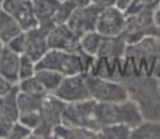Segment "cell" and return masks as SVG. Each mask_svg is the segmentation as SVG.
I'll return each mask as SVG.
<instances>
[{
  "label": "cell",
  "instance_id": "1",
  "mask_svg": "<svg viewBox=\"0 0 160 139\" xmlns=\"http://www.w3.org/2000/svg\"><path fill=\"white\" fill-rule=\"evenodd\" d=\"M130 97L137 102L143 120L160 121V81L155 77H137L125 81Z\"/></svg>",
  "mask_w": 160,
  "mask_h": 139
},
{
  "label": "cell",
  "instance_id": "2",
  "mask_svg": "<svg viewBox=\"0 0 160 139\" xmlns=\"http://www.w3.org/2000/svg\"><path fill=\"white\" fill-rule=\"evenodd\" d=\"M93 56L84 52H64L57 49H49V52L39 61H36L38 68H49L67 75L88 72L93 63Z\"/></svg>",
  "mask_w": 160,
  "mask_h": 139
},
{
  "label": "cell",
  "instance_id": "3",
  "mask_svg": "<svg viewBox=\"0 0 160 139\" xmlns=\"http://www.w3.org/2000/svg\"><path fill=\"white\" fill-rule=\"evenodd\" d=\"M95 113L102 127L120 122L135 128L143 121L137 102L131 97L122 102H96Z\"/></svg>",
  "mask_w": 160,
  "mask_h": 139
},
{
  "label": "cell",
  "instance_id": "4",
  "mask_svg": "<svg viewBox=\"0 0 160 139\" xmlns=\"http://www.w3.org/2000/svg\"><path fill=\"white\" fill-rule=\"evenodd\" d=\"M95 109H96V100L93 99H87L82 102H75V103H67L63 111L61 122L70 127L87 128L99 134L102 125L96 117Z\"/></svg>",
  "mask_w": 160,
  "mask_h": 139
},
{
  "label": "cell",
  "instance_id": "5",
  "mask_svg": "<svg viewBox=\"0 0 160 139\" xmlns=\"http://www.w3.org/2000/svg\"><path fill=\"white\" fill-rule=\"evenodd\" d=\"M87 83L91 99L96 102H122L130 99L128 86L122 81L95 77L87 72Z\"/></svg>",
  "mask_w": 160,
  "mask_h": 139
},
{
  "label": "cell",
  "instance_id": "6",
  "mask_svg": "<svg viewBox=\"0 0 160 139\" xmlns=\"http://www.w3.org/2000/svg\"><path fill=\"white\" fill-rule=\"evenodd\" d=\"M52 95L63 100L64 103H75L91 99L87 83V72L64 77L58 88Z\"/></svg>",
  "mask_w": 160,
  "mask_h": 139
},
{
  "label": "cell",
  "instance_id": "7",
  "mask_svg": "<svg viewBox=\"0 0 160 139\" xmlns=\"http://www.w3.org/2000/svg\"><path fill=\"white\" fill-rule=\"evenodd\" d=\"M127 29V14L116 6L102 8L98 18L96 31L102 36H122Z\"/></svg>",
  "mask_w": 160,
  "mask_h": 139
},
{
  "label": "cell",
  "instance_id": "8",
  "mask_svg": "<svg viewBox=\"0 0 160 139\" xmlns=\"http://www.w3.org/2000/svg\"><path fill=\"white\" fill-rule=\"evenodd\" d=\"M100 11L102 8L95 4L74 8L71 17L67 21V25L71 28L74 33H77L81 38L82 35L91 32V31H96V24Z\"/></svg>",
  "mask_w": 160,
  "mask_h": 139
},
{
  "label": "cell",
  "instance_id": "9",
  "mask_svg": "<svg viewBox=\"0 0 160 139\" xmlns=\"http://www.w3.org/2000/svg\"><path fill=\"white\" fill-rule=\"evenodd\" d=\"M49 49L64 52H81V38L67 24L53 25L48 33Z\"/></svg>",
  "mask_w": 160,
  "mask_h": 139
},
{
  "label": "cell",
  "instance_id": "10",
  "mask_svg": "<svg viewBox=\"0 0 160 139\" xmlns=\"http://www.w3.org/2000/svg\"><path fill=\"white\" fill-rule=\"evenodd\" d=\"M2 7L17 20L22 31H29L39 25L32 0H4Z\"/></svg>",
  "mask_w": 160,
  "mask_h": 139
},
{
  "label": "cell",
  "instance_id": "11",
  "mask_svg": "<svg viewBox=\"0 0 160 139\" xmlns=\"http://www.w3.org/2000/svg\"><path fill=\"white\" fill-rule=\"evenodd\" d=\"M52 27L38 25L29 31H25L27 33V50L24 54L29 56L32 60L39 61L43 56L49 52L48 43V33Z\"/></svg>",
  "mask_w": 160,
  "mask_h": 139
},
{
  "label": "cell",
  "instance_id": "12",
  "mask_svg": "<svg viewBox=\"0 0 160 139\" xmlns=\"http://www.w3.org/2000/svg\"><path fill=\"white\" fill-rule=\"evenodd\" d=\"M20 61H21V54L15 53L7 46H4V50L0 57V75L4 78L10 79L11 82L18 83L20 81Z\"/></svg>",
  "mask_w": 160,
  "mask_h": 139
},
{
  "label": "cell",
  "instance_id": "13",
  "mask_svg": "<svg viewBox=\"0 0 160 139\" xmlns=\"http://www.w3.org/2000/svg\"><path fill=\"white\" fill-rule=\"evenodd\" d=\"M32 2L39 25L53 27V18L61 2H58V0H32Z\"/></svg>",
  "mask_w": 160,
  "mask_h": 139
},
{
  "label": "cell",
  "instance_id": "14",
  "mask_svg": "<svg viewBox=\"0 0 160 139\" xmlns=\"http://www.w3.org/2000/svg\"><path fill=\"white\" fill-rule=\"evenodd\" d=\"M22 32V28L8 11L0 7V41L7 45L14 36Z\"/></svg>",
  "mask_w": 160,
  "mask_h": 139
},
{
  "label": "cell",
  "instance_id": "15",
  "mask_svg": "<svg viewBox=\"0 0 160 139\" xmlns=\"http://www.w3.org/2000/svg\"><path fill=\"white\" fill-rule=\"evenodd\" d=\"M48 95H32L20 92L17 93V104L20 113H28V111H41L42 104Z\"/></svg>",
  "mask_w": 160,
  "mask_h": 139
},
{
  "label": "cell",
  "instance_id": "16",
  "mask_svg": "<svg viewBox=\"0 0 160 139\" xmlns=\"http://www.w3.org/2000/svg\"><path fill=\"white\" fill-rule=\"evenodd\" d=\"M35 77L42 83V86L45 88V91L48 93H53L64 78L63 74L57 72L54 70H49V68H38L35 72Z\"/></svg>",
  "mask_w": 160,
  "mask_h": 139
},
{
  "label": "cell",
  "instance_id": "17",
  "mask_svg": "<svg viewBox=\"0 0 160 139\" xmlns=\"http://www.w3.org/2000/svg\"><path fill=\"white\" fill-rule=\"evenodd\" d=\"M131 138L141 139H160V121H152V120H143L139 125L132 128Z\"/></svg>",
  "mask_w": 160,
  "mask_h": 139
},
{
  "label": "cell",
  "instance_id": "18",
  "mask_svg": "<svg viewBox=\"0 0 160 139\" xmlns=\"http://www.w3.org/2000/svg\"><path fill=\"white\" fill-rule=\"evenodd\" d=\"M132 127L127 124H107L103 125L99 131V138H107V139H124L131 138Z\"/></svg>",
  "mask_w": 160,
  "mask_h": 139
},
{
  "label": "cell",
  "instance_id": "19",
  "mask_svg": "<svg viewBox=\"0 0 160 139\" xmlns=\"http://www.w3.org/2000/svg\"><path fill=\"white\" fill-rule=\"evenodd\" d=\"M102 41L103 36L98 31H91V32L85 33L81 36V52L96 57L100 45H102Z\"/></svg>",
  "mask_w": 160,
  "mask_h": 139
},
{
  "label": "cell",
  "instance_id": "20",
  "mask_svg": "<svg viewBox=\"0 0 160 139\" xmlns=\"http://www.w3.org/2000/svg\"><path fill=\"white\" fill-rule=\"evenodd\" d=\"M17 85L20 92H25V93H32V95H49L35 75L25 79H21V81H18Z\"/></svg>",
  "mask_w": 160,
  "mask_h": 139
},
{
  "label": "cell",
  "instance_id": "21",
  "mask_svg": "<svg viewBox=\"0 0 160 139\" xmlns=\"http://www.w3.org/2000/svg\"><path fill=\"white\" fill-rule=\"evenodd\" d=\"M36 72V61L32 60L29 56L27 54H21V61H20V81L21 79L29 78V77H33Z\"/></svg>",
  "mask_w": 160,
  "mask_h": 139
},
{
  "label": "cell",
  "instance_id": "22",
  "mask_svg": "<svg viewBox=\"0 0 160 139\" xmlns=\"http://www.w3.org/2000/svg\"><path fill=\"white\" fill-rule=\"evenodd\" d=\"M74 8H75V7H74L71 3L68 2V0H66V2H61L60 6H58L57 13H56V15H54V18H53V24H54V25L67 24L68 18L71 17Z\"/></svg>",
  "mask_w": 160,
  "mask_h": 139
},
{
  "label": "cell",
  "instance_id": "23",
  "mask_svg": "<svg viewBox=\"0 0 160 139\" xmlns=\"http://www.w3.org/2000/svg\"><path fill=\"white\" fill-rule=\"evenodd\" d=\"M160 6V0H132L130 8L125 11V14L135 13L141 10H152L155 11Z\"/></svg>",
  "mask_w": 160,
  "mask_h": 139
},
{
  "label": "cell",
  "instance_id": "24",
  "mask_svg": "<svg viewBox=\"0 0 160 139\" xmlns=\"http://www.w3.org/2000/svg\"><path fill=\"white\" fill-rule=\"evenodd\" d=\"M33 135V131L27 127L25 124L20 121H15L13 125H11V129H10V134H8L7 138L10 139H24V138H29Z\"/></svg>",
  "mask_w": 160,
  "mask_h": 139
},
{
  "label": "cell",
  "instance_id": "25",
  "mask_svg": "<svg viewBox=\"0 0 160 139\" xmlns=\"http://www.w3.org/2000/svg\"><path fill=\"white\" fill-rule=\"evenodd\" d=\"M6 46H7L8 49H11L13 52H15V53L24 54L27 50V33H25V31H22V32L18 33L17 36H14Z\"/></svg>",
  "mask_w": 160,
  "mask_h": 139
},
{
  "label": "cell",
  "instance_id": "26",
  "mask_svg": "<svg viewBox=\"0 0 160 139\" xmlns=\"http://www.w3.org/2000/svg\"><path fill=\"white\" fill-rule=\"evenodd\" d=\"M15 88H17V83L11 82L10 79H7V78H4L3 75H0V97L11 93Z\"/></svg>",
  "mask_w": 160,
  "mask_h": 139
},
{
  "label": "cell",
  "instance_id": "27",
  "mask_svg": "<svg viewBox=\"0 0 160 139\" xmlns=\"http://www.w3.org/2000/svg\"><path fill=\"white\" fill-rule=\"evenodd\" d=\"M92 4L98 6V7H100V8H104V7L114 6L116 4V0H92Z\"/></svg>",
  "mask_w": 160,
  "mask_h": 139
},
{
  "label": "cell",
  "instance_id": "28",
  "mask_svg": "<svg viewBox=\"0 0 160 139\" xmlns=\"http://www.w3.org/2000/svg\"><path fill=\"white\" fill-rule=\"evenodd\" d=\"M131 3H132V0H116V7H118L120 10H122V11H127L128 8H130V6H131Z\"/></svg>",
  "mask_w": 160,
  "mask_h": 139
},
{
  "label": "cell",
  "instance_id": "29",
  "mask_svg": "<svg viewBox=\"0 0 160 139\" xmlns=\"http://www.w3.org/2000/svg\"><path fill=\"white\" fill-rule=\"evenodd\" d=\"M70 3L74 6L75 8L78 7H85V6H89L92 4V0H68Z\"/></svg>",
  "mask_w": 160,
  "mask_h": 139
},
{
  "label": "cell",
  "instance_id": "30",
  "mask_svg": "<svg viewBox=\"0 0 160 139\" xmlns=\"http://www.w3.org/2000/svg\"><path fill=\"white\" fill-rule=\"evenodd\" d=\"M153 17H155V22H156V25H159L160 27V6L158 8H156L155 11H153Z\"/></svg>",
  "mask_w": 160,
  "mask_h": 139
},
{
  "label": "cell",
  "instance_id": "31",
  "mask_svg": "<svg viewBox=\"0 0 160 139\" xmlns=\"http://www.w3.org/2000/svg\"><path fill=\"white\" fill-rule=\"evenodd\" d=\"M4 43H3L2 41H0V57H2V53H3V50H4Z\"/></svg>",
  "mask_w": 160,
  "mask_h": 139
},
{
  "label": "cell",
  "instance_id": "32",
  "mask_svg": "<svg viewBox=\"0 0 160 139\" xmlns=\"http://www.w3.org/2000/svg\"><path fill=\"white\" fill-rule=\"evenodd\" d=\"M3 3H4V0H0V7L3 6Z\"/></svg>",
  "mask_w": 160,
  "mask_h": 139
},
{
  "label": "cell",
  "instance_id": "33",
  "mask_svg": "<svg viewBox=\"0 0 160 139\" xmlns=\"http://www.w3.org/2000/svg\"><path fill=\"white\" fill-rule=\"evenodd\" d=\"M58 2H66V0H58Z\"/></svg>",
  "mask_w": 160,
  "mask_h": 139
}]
</instances>
